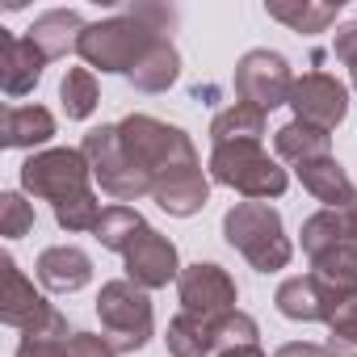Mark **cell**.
Here are the masks:
<instances>
[{"instance_id":"6da1fadb","label":"cell","mask_w":357,"mask_h":357,"mask_svg":"<svg viewBox=\"0 0 357 357\" xmlns=\"http://www.w3.org/2000/svg\"><path fill=\"white\" fill-rule=\"evenodd\" d=\"M118 135H122V147L130 151V160L151 176L155 185L172 181V176H185V172H198V151L190 143L185 130H176L151 114H130L118 122Z\"/></svg>"},{"instance_id":"7a4b0ae2","label":"cell","mask_w":357,"mask_h":357,"mask_svg":"<svg viewBox=\"0 0 357 357\" xmlns=\"http://www.w3.org/2000/svg\"><path fill=\"white\" fill-rule=\"evenodd\" d=\"M223 236L227 244L257 269V273H273L290 265V240L282 227V215L269 202H240L227 211L223 219Z\"/></svg>"},{"instance_id":"3957f363","label":"cell","mask_w":357,"mask_h":357,"mask_svg":"<svg viewBox=\"0 0 357 357\" xmlns=\"http://www.w3.org/2000/svg\"><path fill=\"white\" fill-rule=\"evenodd\" d=\"M155 38H164V34H155V30L143 26L130 9H122L118 17L93 22V26L80 34L76 55L84 59V68H101V72H122V76H130V68L151 51Z\"/></svg>"},{"instance_id":"277c9868","label":"cell","mask_w":357,"mask_h":357,"mask_svg":"<svg viewBox=\"0 0 357 357\" xmlns=\"http://www.w3.org/2000/svg\"><path fill=\"white\" fill-rule=\"evenodd\" d=\"M211 176L219 185L244 194L248 202H269L282 198L290 176L278 160H269V151L261 143H223L211 151Z\"/></svg>"},{"instance_id":"5b68a950","label":"cell","mask_w":357,"mask_h":357,"mask_svg":"<svg viewBox=\"0 0 357 357\" xmlns=\"http://www.w3.org/2000/svg\"><path fill=\"white\" fill-rule=\"evenodd\" d=\"M80 151H84L89 168H93V176H97V185H101L109 198H118V202H139V198L155 194V181L130 160V151L122 147L118 126H97V130H89L84 143H80Z\"/></svg>"},{"instance_id":"8992f818","label":"cell","mask_w":357,"mask_h":357,"mask_svg":"<svg viewBox=\"0 0 357 357\" xmlns=\"http://www.w3.org/2000/svg\"><path fill=\"white\" fill-rule=\"evenodd\" d=\"M97 315H101V332L118 353H135L151 340V298L143 286H135L130 278L105 282L97 294Z\"/></svg>"},{"instance_id":"52a82bcc","label":"cell","mask_w":357,"mask_h":357,"mask_svg":"<svg viewBox=\"0 0 357 357\" xmlns=\"http://www.w3.org/2000/svg\"><path fill=\"white\" fill-rule=\"evenodd\" d=\"M89 176H93V168L80 147H51V151H34L22 164V190L59 206L68 198L89 194Z\"/></svg>"},{"instance_id":"ba28073f","label":"cell","mask_w":357,"mask_h":357,"mask_svg":"<svg viewBox=\"0 0 357 357\" xmlns=\"http://www.w3.org/2000/svg\"><path fill=\"white\" fill-rule=\"evenodd\" d=\"M236 93H240V101L257 105L261 114L290 105V93H294L290 63L278 51H248L236 63Z\"/></svg>"},{"instance_id":"9c48e42d","label":"cell","mask_w":357,"mask_h":357,"mask_svg":"<svg viewBox=\"0 0 357 357\" xmlns=\"http://www.w3.org/2000/svg\"><path fill=\"white\" fill-rule=\"evenodd\" d=\"M5 265V294H0V319L9 328H17L22 336L26 332H51V328H68V319L34 290V282L17 269L13 257L0 261Z\"/></svg>"},{"instance_id":"30bf717a","label":"cell","mask_w":357,"mask_h":357,"mask_svg":"<svg viewBox=\"0 0 357 357\" xmlns=\"http://www.w3.org/2000/svg\"><path fill=\"white\" fill-rule=\"evenodd\" d=\"M176 294H181V311L202 319H223L236 311V282L223 265H211V261L185 265L181 278H176Z\"/></svg>"},{"instance_id":"8fae6325","label":"cell","mask_w":357,"mask_h":357,"mask_svg":"<svg viewBox=\"0 0 357 357\" xmlns=\"http://www.w3.org/2000/svg\"><path fill=\"white\" fill-rule=\"evenodd\" d=\"M290 105H294V118L315 126V130H336L349 114V93L336 76L328 72H307L303 80H294V93H290Z\"/></svg>"},{"instance_id":"7c38bea8","label":"cell","mask_w":357,"mask_h":357,"mask_svg":"<svg viewBox=\"0 0 357 357\" xmlns=\"http://www.w3.org/2000/svg\"><path fill=\"white\" fill-rule=\"evenodd\" d=\"M122 261H126V278H130L135 286H143V290H160V286H168L172 278H181L176 244H172L168 236L151 231V227L122 252Z\"/></svg>"},{"instance_id":"4fadbf2b","label":"cell","mask_w":357,"mask_h":357,"mask_svg":"<svg viewBox=\"0 0 357 357\" xmlns=\"http://www.w3.org/2000/svg\"><path fill=\"white\" fill-rule=\"evenodd\" d=\"M278 311L286 315V319H298V324H328L332 315H336V307L344 303L332 286H324L315 273H307V278H286L282 286H278Z\"/></svg>"},{"instance_id":"5bb4252c","label":"cell","mask_w":357,"mask_h":357,"mask_svg":"<svg viewBox=\"0 0 357 357\" xmlns=\"http://www.w3.org/2000/svg\"><path fill=\"white\" fill-rule=\"evenodd\" d=\"M43 68H47V55L30 38L0 30V89H5V97H26L43 80Z\"/></svg>"},{"instance_id":"9a60e30c","label":"cell","mask_w":357,"mask_h":357,"mask_svg":"<svg viewBox=\"0 0 357 357\" xmlns=\"http://www.w3.org/2000/svg\"><path fill=\"white\" fill-rule=\"evenodd\" d=\"M34 269H38V282H43L47 290H55V294H76V290H84L89 278H93V261H89V252H80L76 244H55V248H47Z\"/></svg>"},{"instance_id":"2e32d148","label":"cell","mask_w":357,"mask_h":357,"mask_svg":"<svg viewBox=\"0 0 357 357\" xmlns=\"http://www.w3.org/2000/svg\"><path fill=\"white\" fill-rule=\"evenodd\" d=\"M298 181H303V190H307L311 198L324 202V211H340V206H349V202L357 198L349 172L340 168L336 155H319V160L298 164Z\"/></svg>"},{"instance_id":"e0dca14e","label":"cell","mask_w":357,"mask_h":357,"mask_svg":"<svg viewBox=\"0 0 357 357\" xmlns=\"http://www.w3.org/2000/svg\"><path fill=\"white\" fill-rule=\"evenodd\" d=\"M84 30H89V26H84V17H80L76 9H51V13L34 17V26L26 30V38H30L47 59H59V55H68V47L76 51V43H80Z\"/></svg>"},{"instance_id":"ac0fdd59","label":"cell","mask_w":357,"mask_h":357,"mask_svg":"<svg viewBox=\"0 0 357 357\" xmlns=\"http://www.w3.org/2000/svg\"><path fill=\"white\" fill-rule=\"evenodd\" d=\"M219 319H202V315H190L181 311L172 324H168V353L172 357H215L219 353Z\"/></svg>"},{"instance_id":"d6986e66","label":"cell","mask_w":357,"mask_h":357,"mask_svg":"<svg viewBox=\"0 0 357 357\" xmlns=\"http://www.w3.org/2000/svg\"><path fill=\"white\" fill-rule=\"evenodd\" d=\"M176 76H181V55H176V47H172L168 38H155L151 51L130 68L126 80H130L139 93H164V89L176 84Z\"/></svg>"},{"instance_id":"ffe728a7","label":"cell","mask_w":357,"mask_h":357,"mask_svg":"<svg viewBox=\"0 0 357 357\" xmlns=\"http://www.w3.org/2000/svg\"><path fill=\"white\" fill-rule=\"evenodd\" d=\"M55 135V118L43 105H13L5 109V122H0V143L5 147H43Z\"/></svg>"},{"instance_id":"44dd1931","label":"cell","mask_w":357,"mask_h":357,"mask_svg":"<svg viewBox=\"0 0 357 357\" xmlns=\"http://www.w3.org/2000/svg\"><path fill=\"white\" fill-rule=\"evenodd\" d=\"M151 198H155L160 211H168V215H176V219H190V215H198V211L206 206L211 185H206L202 168H198V172H185V176H172V181L155 185Z\"/></svg>"},{"instance_id":"7402d4cb","label":"cell","mask_w":357,"mask_h":357,"mask_svg":"<svg viewBox=\"0 0 357 357\" xmlns=\"http://www.w3.org/2000/svg\"><path fill=\"white\" fill-rule=\"evenodd\" d=\"M265 13L273 22L290 26L294 34H324L340 17V0H336V5H311V0H269Z\"/></svg>"},{"instance_id":"603a6c76","label":"cell","mask_w":357,"mask_h":357,"mask_svg":"<svg viewBox=\"0 0 357 357\" xmlns=\"http://www.w3.org/2000/svg\"><path fill=\"white\" fill-rule=\"evenodd\" d=\"M273 147H278V155L282 160H290L294 168L298 164H307V160H319V155H332V135L328 130H315V126H307V122H286L278 135H273Z\"/></svg>"},{"instance_id":"cb8c5ba5","label":"cell","mask_w":357,"mask_h":357,"mask_svg":"<svg viewBox=\"0 0 357 357\" xmlns=\"http://www.w3.org/2000/svg\"><path fill=\"white\" fill-rule=\"evenodd\" d=\"M261 135H265V114L248 101H236L231 109L215 114V122H211V143L215 147H223V143H261Z\"/></svg>"},{"instance_id":"d4e9b609","label":"cell","mask_w":357,"mask_h":357,"mask_svg":"<svg viewBox=\"0 0 357 357\" xmlns=\"http://www.w3.org/2000/svg\"><path fill=\"white\" fill-rule=\"evenodd\" d=\"M143 231H147V223H143V215H139L135 206H105V215H101V223H97L93 236H97L105 248L126 252Z\"/></svg>"},{"instance_id":"484cf974","label":"cell","mask_w":357,"mask_h":357,"mask_svg":"<svg viewBox=\"0 0 357 357\" xmlns=\"http://www.w3.org/2000/svg\"><path fill=\"white\" fill-rule=\"evenodd\" d=\"M59 97H63L68 118H72V122H84V118L97 109V97H101L93 68H68V76H63V84H59Z\"/></svg>"},{"instance_id":"4316f807","label":"cell","mask_w":357,"mask_h":357,"mask_svg":"<svg viewBox=\"0 0 357 357\" xmlns=\"http://www.w3.org/2000/svg\"><path fill=\"white\" fill-rule=\"evenodd\" d=\"M328 353L332 357H357V294L336 307L328 319Z\"/></svg>"},{"instance_id":"83f0119b","label":"cell","mask_w":357,"mask_h":357,"mask_svg":"<svg viewBox=\"0 0 357 357\" xmlns=\"http://www.w3.org/2000/svg\"><path fill=\"white\" fill-rule=\"evenodd\" d=\"M101 215H105V211H101V202H97V194H93V190L55 206V223H59L63 231H97Z\"/></svg>"},{"instance_id":"f1b7e54d","label":"cell","mask_w":357,"mask_h":357,"mask_svg":"<svg viewBox=\"0 0 357 357\" xmlns=\"http://www.w3.org/2000/svg\"><path fill=\"white\" fill-rule=\"evenodd\" d=\"M72 332L68 328H51V332H26L13 357H72L68 353Z\"/></svg>"},{"instance_id":"f546056e","label":"cell","mask_w":357,"mask_h":357,"mask_svg":"<svg viewBox=\"0 0 357 357\" xmlns=\"http://www.w3.org/2000/svg\"><path fill=\"white\" fill-rule=\"evenodd\" d=\"M34 227V206L22 198V194H0V236H26Z\"/></svg>"},{"instance_id":"4dcf8cb0","label":"cell","mask_w":357,"mask_h":357,"mask_svg":"<svg viewBox=\"0 0 357 357\" xmlns=\"http://www.w3.org/2000/svg\"><path fill=\"white\" fill-rule=\"evenodd\" d=\"M215 328H219V353L223 349H236V344H257V319L244 315V311L223 315Z\"/></svg>"},{"instance_id":"1f68e13d","label":"cell","mask_w":357,"mask_h":357,"mask_svg":"<svg viewBox=\"0 0 357 357\" xmlns=\"http://www.w3.org/2000/svg\"><path fill=\"white\" fill-rule=\"evenodd\" d=\"M332 55L349 68V80H353V89H357V22H349V26H340V30H336Z\"/></svg>"},{"instance_id":"d6a6232c","label":"cell","mask_w":357,"mask_h":357,"mask_svg":"<svg viewBox=\"0 0 357 357\" xmlns=\"http://www.w3.org/2000/svg\"><path fill=\"white\" fill-rule=\"evenodd\" d=\"M68 353H72V357H118V349H114L105 336H93V332H72Z\"/></svg>"},{"instance_id":"836d02e7","label":"cell","mask_w":357,"mask_h":357,"mask_svg":"<svg viewBox=\"0 0 357 357\" xmlns=\"http://www.w3.org/2000/svg\"><path fill=\"white\" fill-rule=\"evenodd\" d=\"M273 357H332L324 344H311V340H290V344H282Z\"/></svg>"},{"instance_id":"e575fe53","label":"cell","mask_w":357,"mask_h":357,"mask_svg":"<svg viewBox=\"0 0 357 357\" xmlns=\"http://www.w3.org/2000/svg\"><path fill=\"white\" fill-rule=\"evenodd\" d=\"M340 219H344V227H349V240L357 244V198H353L349 206H340Z\"/></svg>"},{"instance_id":"d590c367","label":"cell","mask_w":357,"mask_h":357,"mask_svg":"<svg viewBox=\"0 0 357 357\" xmlns=\"http://www.w3.org/2000/svg\"><path fill=\"white\" fill-rule=\"evenodd\" d=\"M215 357H265L257 344H236V349H223V353H215Z\"/></svg>"}]
</instances>
